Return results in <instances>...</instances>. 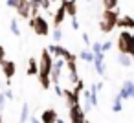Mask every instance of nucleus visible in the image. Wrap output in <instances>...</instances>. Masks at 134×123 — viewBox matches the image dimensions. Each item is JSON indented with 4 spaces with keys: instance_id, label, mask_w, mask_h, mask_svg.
Returning a JSON list of instances; mask_svg holds the SVG:
<instances>
[{
    "instance_id": "nucleus-1",
    "label": "nucleus",
    "mask_w": 134,
    "mask_h": 123,
    "mask_svg": "<svg viewBox=\"0 0 134 123\" xmlns=\"http://www.w3.org/2000/svg\"><path fill=\"white\" fill-rule=\"evenodd\" d=\"M118 20H119V11L118 9H103L101 20H99L101 33H112L118 28Z\"/></svg>"
},
{
    "instance_id": "nucleus-2",
    "label": "nucleus",
    "mask_w": 134,
    "mask_h": 123,
    "mask_svg": "<svg viewBox=\"0 0 134 123\" xmlns=\"http://www.w3.org/2000/svg\"><path fill=\"white\" fill-rule=\"evenodd\" d=\"M118 50L119 53H127L130 57H134V33L129 30H121V33L118 35Z\"/></svg>"
},
{
    "instance_id": "nucleus-3",
    "label": "nucleus",
    "mask_w": 134,
    "mask_h": 123,
    "mask_svg": "<svg viewBox=\"0 0 134 123\" xmlns=\"http://www.w3.org/2000/svg\"><path fill=\"white\" fill-rule=\"evenodd\" d=\"M52 68H53V57L48 52V48H44L41 52V61H39V75L37 77H50L52 75Z\"/></svg>"
},
{
    "instance_id": "nucleus-4",
    "label": "nucleus",
    "mask_w": 134,
    "mask_h": 123,
    "mask_svg": "<svg viewBox=\"0 0 134 123\" xmlns=\"http://www.w3.org/2000/svg\"><path fill=\"white\" fill-rule=\"evenodd\" d=\"M30 28L39 35V37H46L48 33H50V26H48V22H46V19L44 17H35V19H30Z\"/></svg>"
},
{
    "instance_id": "nucleus-5",
    "label": "nucleus",
    "mask_w": 134,
    "mask_h": 123,
    "mask_svg": "<svg viewBox=\"0 0 134 123\" xmlns=\"http://www.w3.org/2000/svg\"><path fill=\"white\" fill-rule=\"evenodd\" d=\"M68 118H70V123H85L86 121V112L83 110L81 103L68 108Z\"/></svg>"
},
{
    "instance_id": "nucleus-6",
    "label": "nucleus",
    "mask_w": 134,
    "mask_h": 123,
    "mask_svg": "<svg viewBox=\"0 0 134 123\" xmlns=\"http://www.w3.org/2000/svg\"><path fill=\"white\" fill-rule=\"evenodd\" d=\"M77 55H72L70 59H66V68H68V72H70V83H77L81 77L77 75Z\"/></svg>"
},
{
    "instance_id": "nucleus-7",
    "label": "nucleus",
    "mask_w": 134,
    "mask_h": 123,
    "mask_svg": "<svg viewBox=\"0 0 134 123\" xmlns=\"http://www.w3.org/2000/svg\"><path fill=\"white\" fill-rule=\"evenodd\" d=\"M121 99H129V97H134V81H130V79H127V81H123V85H121V88H119V94H118Z\"/></svg>"
},
{
    "instance_id": "nucleus-8",
    "label": "nucleus",
    "mask_w": 134,
    "mask_h": 123,
    "mask_svg": "<svg viewBox=\"0 0 134 123\" xmlns=\"http://www.w3.org/2000/svg\"><path fill=\"white\" fill-rule=\"evenodd\" d=\"M48 52H50L53 57H63L64 61H66V59H70V57L74 55V53H70L64 46H59V44H52V46H48Z\"/></svg>"
},
{
    "instance_id": "nucleus-9",
    "label": "nucleus",
    "mask_w": 134,
    "mask_h": 123,
    "mask_svg": "<svg viewBox=\"0 0 134 123\" xmlns=\"http://www.w3.org/2000/svg\"><path fill=\"white\" fill-rule=\"evenodd\" d=\"M63 96H64V99H66V107L70 108V107H74V105H79L81 103V96L79 94H75L74 90H63Z\"/></svg>"
},
{
    "instance_id": "nucleus-10",
    "label": "nucleus",
    "mask_w": 134,
    "mask_h": 123,
    "mask_svg": "<svg viewBox=\"0 0 134 123\" xmlns=\"http://www.w3.org/2000/svg\"><path fill=\"white\" fill-rule=\"evenodd\" d=\"M94 68L101 77H105V74H107V70H105V53H96L94 55Z\"/></svg>"
},
{
    "instance_id": "nucleus-11",
    "label": "nucleus",
    "mask_w": 134,
    "mask_h": 123,
    "mask_svg": "<svg viewBox=\"0 0 134 123\" xmlns=\"http://www.w3.org/2000/svg\"><path fill=\"white\" fill-rule=\"evenodd\" d=\"M30 9H31V2H30V0H19L17 13H19L20 19H30Z\"/></svg>"
},
{
    "instance_id": "nucleus-12",
    "label": "nucleus",
    "mask_w": 134,
    "mask_h": 123,
    "mask_svg": "<svg viewBox=\"0 0 134 123\" xmlns=\"http://www.w3.org/2000/svg\"><path fill=\"white\" fill-rule=\"evenodd\" d=\"M2 72H4V77L8 79V85H9V83H11V77H13L15 72H17L15 63H13V61H6V63L2 64Z\"/></svg>"
},
{
    "instance_id": "nucleus-13",
    "label": "nucleus",
    "mask_w": 134,
    "mask_h": 123,
    "mask_svg": "<svg viewBox=\"0 0 134 123\" xmlns=\"http://www.w3.org/2000/svg\"><path fill=\"white\" fill-rule=\"evenodd\" d=\"M59 116L53 108H46L42 114H41V123H57Z\"/></svg>"
},
{
    "instance_id": "nucleus-14",
    "label": "nucleus",
    "mask_w": 134,
    "mask_h": 123,
    "mask_svg": "<svg viewBox=\"0 0 134 123\" xmlns=\"http://www.w3.org/2000/svg\"><path fill=\"white\" fill-rule=\"evenodd\" d=\"M61 4L64 6L66 15H70L72 19H75V17H77V0H63Z\"/></svg>"
},
{
    "instance_id": "nucleus-15",
    "label": "nucleus",
    "mask_w": 134,
    "mask_h": 123,
    "mask_svg": "<svg viewBox=\"0 0 134 123\" xmlns=\"http://www.w3.org/2000/svg\"><path fill=\"white\" fill-rule=\"evenodd\" d=\"M118 28H121V30H134V19L130 17V15H121L119 17V20H118Z\"/></svg>"
},
{
    "instance_id": "nucleus-16",
    "label": "nucleus",
    "mask_w": 134,
    "mask_h": 123,
    "mask_svg": "<svg viewBox=\"0 0 134 123\" xmlns=\"http://www.w3.org/2000/svg\"><path fill=\"white\" fill-rule=\"evenodd\" d=\"M64 19H66V9L61 4V8H57V11L53 15V28H61V24L64 22Z\"/></svg>"
},
{
    "instance_id": "nucleus-17",
    "label": "nucleus",
    "mask_w": 134,
    "mask_h": 123,
    "mask_svg": "<svg viewBox=\"0 0 134 123\" xmlns=\"http://www.w3.org/2000/svg\"><path fill=\"white\" fill-rule=\"evenodd\" d=\"M28 75H39V61L35 57H30L28 59V70H26Z\"/></svg>"
},
{
    "instance_id": "nucleus-18",
    "label": "nucleus",
    "mask_w": 134,
    "mask_h": 123,
    "mask_svg": "<svg viewBox=\"0 0 134 123\" xmlns=\"http://www.w3.org/2000/svg\"><path fill=\"white\" fill-rule=\"evenodd\" d=\"M118 63H119L123 68H129V66H132V57L127 55V53H119V55H118Z\"/></svg>"
},
{
    "instance_id": "nucleus-19",
    "label": "nucleus",
    "mask_w": 134,
    "mask_h": 123,
    "mask_svg": "<svg viewBox=\"0 0 134 123\" xmlns=\"http://www.w3.org/2000/svg\"><path fill=\"white\" fill-rule=\"evenodd\" d=\"M112 110L114 112H121L123 110V99L119 96H114V101H112Z\"/></svg>"
},
{
    "instance_id": "nucleus-20",
    "label": "nucleus",
    "mask_w": 134,
    "mask_h": 123,
    "mask_svg": "<svg viewBox=\"0 0 134 123\" xmlns=\"http://www.w3.org/2000/svg\"><path fill=\"white\" fill-rule=\"evenodd\" d=\"M79 57H81L83 61H86V63H92V64H94V53H92V50H83V52L79 53Z\"/></svg>"
},
{
    "instance_id": "nucleus-21",
    "label": "nucleus",
    "mask_w": 134,
    "mask_h": 123,
    "mask_svg": "<svg viewBox=\"0 0 134 123\" xmlns=\"http://www.w3.org/2000/svg\"><path fill=\"white\" fill-rule=\"evenodd\" d=\"M119 0H103V8L105 9H118Z\"/></svg>"
},
{
    "instance_id": "nucleus-22",
    "label": "nucleus",
    "mask_w": 134,
    "mask_h": 123,
    "mask_svg": "<svg viewBox=\"0 0 134 123\" xmlns=\"http://www.w3.org/2000/svg\"><path fill=\"white\" fill-rule=\"evenodd\" d=\"M28 118H30V108H28V103H24L22 105V112H20V123H24Z\"/></svg>"
},
{
    "instance_id": "nucleus-23",
    "label": "nucleus",
    "mask_w": 134,
    "mask_h": 123,
    "mask_svg": "<svg viewBox=\"0 0 134 123\" xmlns=\"http://www.w3.org/2000/svg\"><path fill=\"white\" fill-rule=\"evenodd\" d=\"M39 83H41V86H42L44 90H48V88L52 86V79H50V77H39Z\"/></svg>"
},
{
    "instance_id": "nucleus-24",
    "label": "nucleus",
    "mask_w": 134,
    "mask_h": 123,
    "mask_svg": "<svg viewBox=\"0 0 134 123\" xmlns=\"http://www.w3.org/2000/svg\"><path fill=\"white\" fill-rule=\"evenodd\" d=\"M61 39H63V31H61V28H53V41L59 42Z\"/></svg>"
},
{
    "instance_id": "nucleus-25",
    "label": "nucleus",
    "mask_w": 134,
    "mask_h": 123,
    "mask_svg": "<svg viewBox=\"0 0 134 123\" xmlns=\"http://www.w3.org/2000/svg\"><path fill=\"white\" fill-rule=\"evenodd\" d=\"M6 63V50H4V46L0 44V66H2Z\"/></svg>"
},
{
    "instance_id": "nucleus-26",
    "label": "nucleus",
    "mask_w": 134,
    "mask_h": 123,
    "mask_svg": "<svg viewBox=\"0 0 134 123\" xmlns=\"http://www.w3.org/2000/svg\"><path fill=\"white\" fill-rule=\"evenodd\" d=\"M11 31H13L17 37H20V30H19V26H17V22H15V20H11Z\"/></svg>"
},
{
    "instance_id": "nucleus-27",
    "label": "nucleus",
    "mask_w": 134,
    "mask_h": 123,
    "mask_svg": "<svg viewBox=\"0 0 134 123\" xmlns=\"http://www.w3.org/2000/svg\"><path fill=\"white\" fill-rule=\"evenodd\" d=\"M50 6H52V2H50V0H41V8H42V9L50 11Z\"/></svg>"
},
{
    "instance_id": "nucleus-28",
    "label": "nucleus",
    "mask_w": 134,
    "mask_h": 123,
    "mask_svg": "<svg viewBox=\"0 0 134 123\" xmlns=\"http://www.w3.org/2000/svg\"><path fill=\"white\" fill-rule=\"evenodd\" d=\"M101 46H103V52H108V50L112 48V41H107V42H101Z\"/></svg>"
},
{
    "instance_id": "nucleus-29",
    "label": "nucleus",
    "mask_w": 134,
    "mask_h": 123,
    "mask_svg": "<svg viewBox=\"0 0 134 123\" xmlns=\"http://www.w3.org/2000/svg\"><path fill=\"white\" fill-rule=\"evenodd\" d=\"M83 42H85L86 46H92V42H90V39H88V33H83Z\"/></svg>"
},
{
    "instance_id": "nucleus-30",
    "label": "nucleus",
    "mask_w": 134,
    "mask_h": 123,
    "mask_svg": "<svg viewBox=\"0 0 134 123\" xmlns=\"http://www.w3.org/2000/svg\"><path fill=\"white\" fill-rule=\"evenodd\" d=\"M8 6H9V8H15V9H17V6H19V0H8Z\"/></svg>"
},
{
    "instance_id": "nucleus-31",
    "label": "nucleus",
    "mask_w": 134,
    "mask_h": 123,
    "mask_svg": "<svg viewBox=\"0 0 134 123\" xmlns=\"http://www.w3.org/2000/svg\"><path fill=\"white\" fill-rule=\"evenodd\" d=\"M53 88H55V94H57V96H61V97H63V88H61V86H59V85H53Z\"/></svg>"
},
{
    "instance_id": "nucleus-32",
    "label": "nucleus",
    "mask_w": 134,
    "mask_h": 123,
    "mask_svg": "<svg viewBox=\"0 0 134 123\" xmlns=\"http://www.w3.org/2000/svg\"><path fill=\"white\" fill-rule=\"evenodd\" d=\"M72 28H74V30H79V22H77V17H75V19H72Z\"/></svg>"
},
{
    "instance_id": "nucleus-33",
    "label": "nucleus",
    "mask_w": 134,
    "mask_h": 123,
    "mask_svg": "<svg viewBox=\"0 0 134 123\" xmlns=\"http://www.w3.org/2000/svg\"><path fill=\"white\" fill-rule=\"evenodd\" d=\"M4 99H6V94L2 96V94H0V108H2L4 107Z\"/></svg>"
},
{
    "instance_id": "nucleus-34",
    "label": "nucleus",
    "mask_w": 134,
    "mask_h": 123,
    "mask_svg": "<svg viewBox=\"0 0 134 123\" xmlns=\"http://www.w3.org/2000/svg\"><path fill=\"white\" fill-rule=\"evenodd\" d=\"M6 97H8V99H13V92L8 90V92H6Z\"/></svg>"
},
{
    "instance_id": "nucleus-35",
    "label": "nucleus",
    "mask_w": 134,
    "mask_h": 123,
    "mask_svg": "<svg viewBox=\"0 0 134 123\" xmlns=\"http://www.w3.org/2000/svg\"><path fill=\"white\" fill-rule=\"evenodd\" d=\"M31 123H41V121H39L37 118H31Z\"/></svg>"
},
{
    "instance_id": "nucleus-36",
    "label": "nucleus",
    "mask_w": 134,
    "mask_h": 123,
    "mask_svg": "<svg viewBox=\"0 0 134 123\" xmlns=\"http://www.w3.org/2000/svg\"><path fill=\"white\" fill-rule=\"evenodd\" d=\"M0 123H4V118H2V114H0Z\"/></svg>"
},
{
    "instance_id": "nucleus-37",
    "label": "nucleus",
    "mask_w": 134,
    "mask_h": 123,
    "mask_svg": "<svg viewBox=\"0 0 134 123\" xmlns=\"http://www.w3.org/2000/svg\"><path fill=\"white\" fill-rule=\"evenodd\" d=\"M57 123H64V121H63V119H61V118H59V119H57Z\"/></svg>"
},
{
    "instance_id": "nucleus-38",
    "label": "nucleus",
    "mask_w": 134,
    "mask_h": 123,
    "mask_svg": "<svg viewBox=\"0 0 134 123\" xmlns=\"http://www.w3.org/2000/svg\"><path fill=\"white\" fill-rule=\"evenodd\" d=\"M85 123H92V121H88V119H86V121H85Z\"/></svg>"
},
{
    "instance_id": "nucleus-39",
    "label": "nucleus",
    "mask_w": 134,
    "mask_h": 123,
    "mask_svg": "<svg viewBox=\"0 0 134 123\" xmlns=\"http://www.w3.org/2000/svg\"><path fill=\"white\" fill-rule=\"evenodd\" d=\"M132 64H134V57H132Z\"/></svg>"
},
{
    "instance_id": "nucleus-40",
    "label": "nucleus",
    "mask_w": 134,
    "mask_h": 123,
    "mask_svg": "<svg viewBox=\"0 0 134 123\" xmlns=\"http://www.w3.org/2000/svg\"><path fill=\"white\" fill-rule=\"evenodd\" d=\"M50 2H55V0H50Z\"/></svg>"
},
{
    "instance_id": "nucleus-41",
    "label": "nucleus",
    "mask_w": 134,
    "mask_h": 123,
    "mask_svg": "<svg viewBox=\"0 0 134 123\" xmlns=\"http://www.w3.org/2000/svg\"><path fill=\"white\" fill-rule=\"evenodd\" d=\"M19 123H20V121H19Z\"/></svg>"
}]
</instances>
